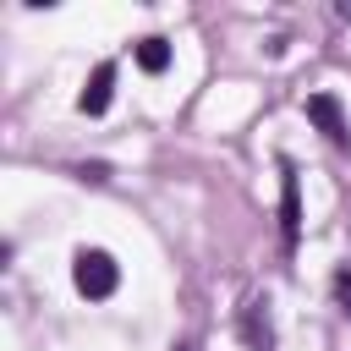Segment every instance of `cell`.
Segmentation results:
<instances>
[{"mask_svg":"<svg viewBox=\"0 0 351 351\" xmlns=\"http://www.w3.org/2000/svg\"><path fill=\"white\" fill-rule=\"evenodd\" d=\"M71 280H77V291H82L88 302H104V296H115V285H121V263H115L104 247H82L77 263H71Z\"/></svg>","mask_w":351,"mask_h":351,"instance_id":"obj_1","label":"cell"},{"mask_svg":"<svg viewBox=\"0 0 351 351\" xmlns=\"http://www.w3.org/2000/svg\"><path fill=\"white\" fill-rule=\"evenodd\" d=\"M296 236H302V186H296V165L280 159V241H285V252H296Z\"/></svg>","mask_w":351,"mask_h":351,"instance_id":"obj_2","label":"cell"},{"mask_svg":"<svg viewBox=\"0 0 351 351\" xmlns=\"http://www.w3.org/2000/svg\"><path fill=\"white\" fill-rule=\"evenodd\" d=\"M302 110H307V121H313L335 148H346V143H351V132H346V110H340V99H335V93H307V104H302Z\"/></svg>","mask_w":351,"mask_h":351,"instance_id":"obj_3","label":"cell"},{"mask_svg":"<svg viewBox=\"0 0 351 351\" xmlns=\"http://www.w3.org/2000/svg\"><path fill=\"white\" fill-rule=\"evenodd\" d=\"M110 93H115V60H99L93 77H88V88H82V99H77V110L82 115H104L110 110Z\"/></svg>","mask_w":351,"mask_h":351,"instance_id":"obj_4","label":"cell"},{"mask_svg":"<svg viewBox=\"0 0 351 351\" xmlns=\"http://www.w3.org/2000/svg\"><path fill=\"white\" fill-rule=\"evenodd\" d=\"M241 335H247V346H252V351H269V346H274L269 302H247V313H241Z\"/></svg>","mask_w":351,"mask_h":351,"instance_id":"obj_5","label":"cell"},{"mask_svg":"<svg viewBox=\"0 0 351 351\" xmlns=\"http://www.w3.org/2000/svg\"><path fill=\"white\" fill-rule=\"evenodd\" d=\"M132 55H137V66H143L148 77H159V71L170 66V38L148 33V38H137V49H132Z\"/></svg>","mask_w":351,"mask_h":351,"instance_id":"obj_6","label":"cell"},{"mask_svg":"<svg viewBox=\"0 0 351 351\" xmlns=\"http://www.w3.org/2000/svg\"><path fill=\"white\" fill-rule=\"evenodd\" d=\"M335 302H340V313L351 318V263H340V269H335Z\"/></svg>","mask_w":351,"mask_h":351,"instance_id":"obj_7","label":"cell"},{"mask_svg":"<svg viewBox=\"0 0 351 351\" xmlns=\"http://www.w3.org/2000/svg\"><path fill=\"white\" fill-rule=\"evenodd\" d=\"M82 181H110V165H99V159H93V165H82Z\"/></svg>","mask_w":351,"mask_h":351,"instance_id":"obj_8","label":"cell"},{"mask_svg":"<svg viewBox=\"0 0 351 351\" xmlns=\"http://www.w3.org/2000/svg\"><path fill=\"white\" fill-rule=\"evenodd\" d=\"M335 11H340V22H351V0H340V5H335Z\"/></svg>","mask_w":351,"mask_h":351,"instance_id":"obj_9","label":"cell"},{"mask_svg":"<svg viewBox=\"0 0 351 351\" xmlns=\"http://www.w3.org/2000/svg\"><path fill=\"white\" fill-rule=\"evenodd\" d=\"M176 351H192V346H176Z\"/></svg>","mask_w":351,"mask_h":351,"instance_id":"obj_10","label":"cell"}]
</instances>
